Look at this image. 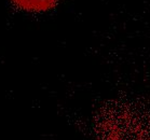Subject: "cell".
<instances>
[{"label": "cell", "mask_w": 150, "mask_h": 140, "mask_svg": "<svg viewBox=\"0 0 150 140\" xmlns=\"http://www.w3.org/2000/svg\"><path fill=\"white\" fill-rule=\"evenodd\" d=\"M100 140H150V127L132 121H111L103 126Z\"/></svg>", "instance_id": "cell-1"}, {"label": "cell", "mask_w": 150, "mask_h": 140, "mask_svg": "<svg viewBox=\"0 0 150 140\" xmlns=\"http://www.w3.org/2000/svg\"><path fill=\"white\" fill-rule=\"evenodd\" d=\"M22 10L39 12L49 10L55 6L57 0H11Z\"/></svg>", "instance_id": "cell-2"}]
</instances>
